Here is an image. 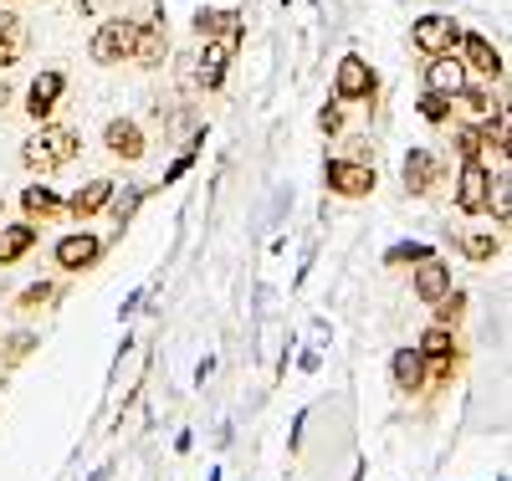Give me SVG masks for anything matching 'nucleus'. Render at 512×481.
I'll list each match as a JSON object with an SVG mask.
<instances>
[{
    "label": "nucleus",
    "instance_id": "4be33fe9",
    "mask_svg": "<svg viewBox=\"0 0 512 481\" xmlns=\"http://www.w3.org/2000/svg\"><path fill=\"white\" fill-rule=\"evenodd\" d=\"M21 210H26L31 226H47V221H57V215H62V195H57L52 185H26Z\"/></svg>",
    "mask_w": 512,
    "mask_h": 481
},
{
    "label": "nucleus",
    "instance_id": "2f4dec72",
    "mask_svg": "<svg viewBox=\"0 0 512 481\" xmlns=\"http://www.w3.org/2000/svg\"><path fill=\"white\" fill-rule=\"evenodd\" d=\"M0 348H6V354H0V364L11 369V364H21V359L31 354V348H36V333H11V338L0 343Z\"/></svg>",
    "mask_w": 512,
    "mask_h": 481
},
{
    "label": "nucleus",
    "instance_id": "c756f323",
    "mask_svg": "<svg viewBox=\"0 0 512 481\" xmlns=\"http://www.w3.org/2000/svg\"><path fill=\"white\" fill-rule=\"evenodd\" d=\"M47 302H57V287H52V282H31V287L16 297V313H41Z\"/></svg>",
    "mask_w": 512,
    "mask_h": 481
},
{
    "label": "nucleus",
    "instance_id": "7ed1b4c3",
    "mask_svg": "<svg viewBox=\"0 0 512 481\" xmlns=\"http://www.w3.org/2000/svg\"><path fill=\"white\" fill-rule=\"evenodd\" d=\"M323 185H328V195H338V200H369L374 185H379L374 159H328V164H323Z\"/></svg>",
    "mask_w": 512,
    "mask_h": 481
},
{
    "label": "nucleus",
    "instance_id": "1a4fd4ad",
    "mask_svg": "<svg viewBox=\"0 0 512 481\" xmlns=\"http://www.w3.org/2000/svg\"><path fill=\"white\" fill-rule=\"evenodd\" d=\"M169 57V26L164 16H149V21H134V47H128V62H139V67H164Z\"/></svg>",
    "mask_w": 512,
    "mask_h": 481
},
{
    "label": "nucleus",
    "instance_id": "0eeeda50",
    "mask_svg": "<svg viewBox=\"0 0 512 481\" xmlns=\"http://www.w3.org/2000/svg\"><path fill=\"white\" fill-rule=\"evenodd\" d=\"M400 180H405V195H431L436 185H446V159L436 149H410L405 164H400Z\"/></svg>",
    "mask_w": 512,
    "mask_h": 481
},
{
    "label": "nucleus",
    "instance_id": "393cba45",
    "mask_svg": "<svg viewBox=\"0 0 512 481\" xmlns=\"http://www.w3.org/2000/svg\"><path fill=\"white\" fill-rule=\"evenodd\" d=\"M487 210H492L497 226L512 221V180H507V169H497L492 180H487Z\"/></svg>",
    "mask_w": 512,
    "mask_h": 481
},
{
    "label": "nucleus",
    "instance_id": "20e7f679",
    "mask_svg": "<svg viewBox=\"0 0 512 481\" xmlns=\"http://www.w3.org/2000/svg\"><path fill=\"white\" fill-rule=\"evenodd\" d=\"M456 41H461V21L441 16V11H425L415 26H410V47L420 57H441V52H456Z\"/></svg>",
    "mask_w": 512,
    "mask_h": 481
},
{
    "label": "nucleus",
    "instance_id": "ddd939ff",
    "mask_svg": "<svg viewBox=\"0 0 512 481\" xmlns=\"http://www.w3.org/2000/svg\"><path fill=\"white\" fill-rule=\"evenodd\" d=\"M98 256H103V241L93 236V231H72V236H62L57 246H52V261L62 272H88V267H98Z\"/></svg>",
    "mask_w": 512,
    "mask_h": 481
},
{
    "label": "nucleus",
    "instance_id": "c85d7f7f",
    "mask_svg": "<svg viewBox=\"0 0 512 481\" xmlns=\"http://www.w3.org/2000/svg\"><path fill=\"white\" fill-rule=\"evenodd\" d=\"M425 256H436L425 241H400V246L384 251V267H415V261H425Z\"/></svg>",
    "mask_w": 512,
    "mask_h": 481
},
{
    "label": "nucleus",
    "instance_id": "39448f33",
    "mask_svg": "<svg viewBox=\"0 0 512 481\" xmlns=\"http://www.w3.org/2000/svg\"><path fill=\"white\" fill-rule=\"evenodd\" d=\"M487 180H492L487 159H461V169H456V190H451V205H456L461 215H487Z\"/></svg>",
    "mask_w": 512,
    "mask_h": 481
},
{
    "label": "nucleus",
    "instance_id": "a878e982",
    "mask_svg": "<svg viewBox=\"0 0 512 481\" xmlns=\"http://www.w3.org/2000/svg\"><path fill=\"white\" fill-rule=\"evenodd\" d=\"M144 195H149V185H134V190H113V200H108V210H113V221L118 226H128V221H134V215H139V205H144Z\"/></svg>",
    "mask_w": 512,
    "mask_h": 481
},
{
    "label": "nucleus",
    "instance_id": "423d86ee",
    "mask_svg": "<svg viewBox=\"0 0 512 481\" xmlns=\"http://www.w3.org/2000/svg\"><path fill=\"white\" fill-rule=\"evenodd\" d=\"M374 93H379L374 67H369L359 52H349L344 62H338V72H333V98H338V103H369Z\"/></svg>",
    "mask_w": 512,
    "mask_h": 481
},
{
    "label": "nucleus",
    "instance_id": "72a5a7b5",
    "mask_svg": "<svg viewBox=\"0 0 512 481\" xmlns=\"http://www.w3.org/2000/svg\"><path fill=\"white\" fill-rule=\"evenodd\" d=\"M0 215H6V195H0Z\"/></svg>",
    "mask_w": 512,
    "mask_h": 481
},
{
    "label": "nucleus",
    "instance_id": "f257e3e1",
    "mask_svg": "<svg viewBox=\"0 0 512 481\" xmlns=\"http://www.w3.org/2000/svg\"><path fill=\"white\" fill-rule=\"evenodd\" d=\"M77 154H82V134H77V128H67V123H41L36 134L21 144V164L31 174H57Z\"/></svg>",
    "mask_w": 512,
    "mask_h": 481
},
{
    "label": "nucleus",
    "instance_id": "473e14b6",
    "mask_svg": "<svg viewBox=\"0 0 512 481\" xmlns=\"http://www.w3.org/2000/svg\"><path fill=\"white\" fill-rule=\"evenodd\" d=\"M318 128H323V134H338V128H344V108H338V98L318 113Z\"/></svg>",
    "mask_w": 512,
    "mask_h": 481
},
{
    "label": "nucleus",
    "instance_id": "bb28decb",
    "mask_svg": "<svg viewBox=\"0 0 512 481\" xmlns=\"http://www.w3.org/2000/svg\"><path fill=\"white\" fill-rule=\"evenodd\" d=\"M415 108H420V118L431 123V128H446L451 123V98L446 93H425V87H420V103Z\"/></svg>",
    "mask_w": 512,
    "mask_h": 481
},
{
    "label": "nucleus",
    "instance_id": "412c9836",
    "mask_svg": "<svg viewBox=\"0 0 512 481\" xmlns=\"http://www.w3.org/2000/svg\"><path fill=\"white\" fill-rule=\"evenodd\" d=\"M390 374H395V389L400 395H425V359L415 354V348H400V354L390 359Z\"/></svg>",
    "mask_w": 512,
    "mask_h": 481
},
{
    "label": "nucleus",
    "instance_id": "5701e85b",
    "mask_svg": "<svg viewBox=\"0 0 512 481\" xmlns=\"http://www.w3.org/2000/svg\"><path fill=\"white\" fill-rule=\"evenodd\" d=\"M36 246V226L16 221V226H0V267H16V261Z\"/></svg>",
    "mask_w": 512,
    "mask_h": 481
},
{
    "label": "nucleus",
    "instance_id": "7c9ffc66",
    "mask_svg": "<svg viewBox=\"0 0 512 481\" xmlns=\"http://www.w3.org/2000/svg\"><path fill=\"white\" fill-rule=\"evenodd\" d=\"M456 159H482V128L477 123H456Z\"/></svg>",
    "mask_w": 512,
    "mask_h": 481
},
{
    "label": "nucleus",
    "instance_id": "9b49d317",
    "mask_svg": "<svg viewBox=\"0 0 512 481\" xmlns=\"http://www.w3.org/2000/svg\"><path fill=\"white\" fill-rule=\"evenodd\" d=\"M456 57L466 62V72H477V77H487V82H502V72H507V67H502V52L492 47L482 31H461Z\"/></svg>",
    "mask_w": 512,
    "mask_h": 481
},
{
    "label": "nucleus",
    "instance_id": "6ab92c4d",
    "mask_svg": "<svg viewBox=\"0 0 512 481\" xmlns=\"http://www.w3.org/2000/svg\"><path fill=\"white\" fill-rule=\"evenodd\" d=\"M246 31V16L231 11V6H200L195 11V36L210 41V36H241Z\"/></svg>",
    "mask_w": 512,
    "mask_h": 481
},
{
    "label": "nucleus",
    "instance_id": "4468645a",
    "mask_svg": "<svg viewBox=\"0 0 512 481\" xmlns=\"http://www.w3.org/2000/svg\"><path fill=\"white\" fill-rule=\"evenodd\" d=\"M62 93H67V72H57V67H47V72H36V82L26 87V113H31L36 123H47V118L57 113Z\"/></svg>",
    "mask_w": 512,
    "mask_h": 481
},
{
    "label": "nucleus",
    "instance_id": "f8f14e48",
    "mask_svg": "<svg viewBox=\"0 0 512 481\" xmlns=\"http://www.w3.org/2000/svg\"><path fill=\"white\" fill-rule=\"evenodd\" d=\"M103 149H108L113 159H123V164H139V159L149 154V139H144L139 118H108V128H103Z\"/></svg>",
    "mask_w": 512,
    "mask_h": 481
},
{
    "label": "nucleus",
    "instance_id": "9d476101",
    "mask_svg": "<svg viewBox=\"0 0 512 481\" xmlns=\"http://www.w3.org/2000/svg\"><path fill=\"white\" fill-rule=\"evenodd\" d=\"M241 47V36H210L205 52H200V67H195V87H205V93H216V87L226 82V67Z\"/></svg>",
    "mask_w": 512,
    "mask_h": 481
},
{
    "label": "nucleus",
    "instance_id": "f3484780",
    "mask_svg": "<svg viewBox=\"0 0 512 481\" xmlns=\"http://www.w3.org/2000/svg\"><path fill=\"white\" fill-rule=\"evenodd\" d=\"M410 287H415V297L431 308L436 297H446L451 292V267L441 256H425V261H415V277H410Z\"/></svg>",
    "mask_w": 512,
    "mask_h": 481
},
{
    "label": "nucleus",
    "instance_id": "6e6552de",
    "mask_svg": "<svg viewBox=\"0 0 512 481\" xmlns=\"http://www.w3.org/2000/svg\"><path fill=\"white\" fill-rule=\"evenodd\" d=\"M128 47H134V21L113 16V21H103V26L93 31L88 57H93L98 67H118V62H128Z\"/></svg>",
    "mask_w": 512,
    "mask_h": 481
},
{
    "label": "nucleus",
    "instance_id": "cd10ccee",
    "mask_svg": "<svg viewBox=\"0 0 512 481\" xmlns=\"http://www.w3.org/2000/svg\"><path fill=\"white\" fill-rule=\"evenodd\" d=\"M431 308H436V323H441V328H456V323L466 318V292H461V287H451L446 297H436V302H431Z\"/></svg>",
    "mask_w": 512,
    "mask_h": 481
},
{
    "label": "nucleus",
    "instance_id": "a211bd4d",
    "mask_svg": "<svg viewBox=\"0 0 512 481\" xmlns=\"http://www.w3.org/2000/svg\"><path fill=\"white\" fill-rule=\"evenodd\" d=\"M497 108H502V103L487 93V87H472V82H466L461 93L451 98V118H456V123H477V128H482Z\"/></svg>",
    "mask_w": 512,
    "mask_h": 481
},
{
    "label": "nucleus",
    "instance_id": "dca6fc26",
    "mask_svg": "<svg viewBox=\"0 0 512 481\" xmlns=\"http://www.w3.org/2000/svg\"><path fill=\"white\" fill-rule=\"evenodd\" d=\"M113 190H118L113 180H88V185H82V190H77L72 200H62V215H72L77 226H88L93 215H103V210H108Z\"/></svg>",
    "mask_w": 512,
    "mask_h": 481
},
{
    "label": "nucleus",
    "instance_id": "aec40b11",
    "mask_svg": "<svg viewBox=\"0 0 512 481\" xmlns=\"http://www.w3.org/2000/svg\"><path fill=\"white\" fill-rule=\"evenodd\" d=\"M26 47H31V31H26V21H21L16 11H0V72L16 67V62L26 57Z\"/></svg>",
    "mask_w": 512,
    "mask_h": 481
},
{
    "label": "nucleus",
    "instance_id": "b1692460",
    "mask_svg": "<svg viewBox=\"0 0 512 481\" xmlns=\"http://www.w3.org/2000/svg\"><path fill=\"white\" fill-rule=\"evenodd\" d=\"M461 256L477 261V267H487L492 256H502V236L497 231H466L461 236Z\"/></svg>",
    "mask_w": 512,
    "mask_h": 481
},
{
    "label": "nucleus",
    "instance_id": "2eb2a0df",
    "mask_svg": "<svg viewBox=\"0 0 512 481\" xmlns=\"http://www.w3.org/2000/svg\"><path fill=\"white\" fill-rule=\"evenodd\" d=\"M466 62L456 57V52H441V57H425V93H446V98H456L461 87H466Z\"/></svg>",
    "mask_w": 512,
    "mask_h": 481
},
{
    "label": "nucleus",
    "instance_id": "f03ea898",
    "mask_svg": "<svg viewBox=\"0 0 512 481\" xmlns=\"http://www.w3.org/2000/svg\"><path fill=\"white\" fill-rule=\"evenodd\" d=\"M415 354L425 359V384H451V374H456V364H461V348H456V328H441V323H431L420 338H415Z\"/></svg>",
    "mask_w": 512,
    "mask_h": 481
}]
</instances>
